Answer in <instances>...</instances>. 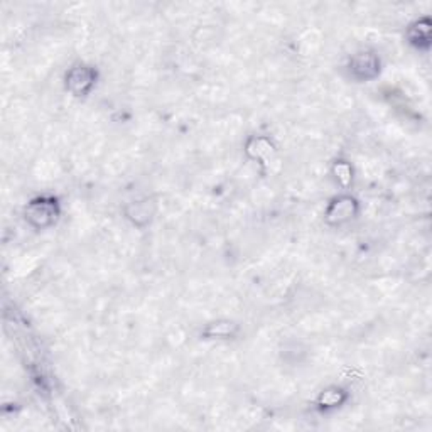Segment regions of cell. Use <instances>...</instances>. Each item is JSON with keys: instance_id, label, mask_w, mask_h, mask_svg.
I'll return each mask as SVG.
<instances>
[{"instance_id": "obj_3", "label": "cell", "mask_w": 432, "mask_h": 432, "mask_svg": "<svg viewBox=\"0 0 432 432\" xmlns=\"http://www.w3.org/2000/svg\"><path fill=\"white\" fill-rule=\"evenodd\" d=\"M351 73L355 74L358 79H370L377 77L378 71H380V63L373 55L370 52H360L351 60Z\"/></svg>"}, {"instance_id": "obj_4", "label": "cell", "mask_w": 432, "mask_h": 432, "mask_svg": "<svg viewBox=\"0 0 432 432\" xmlns=\"http://www.w3.org/2000/svg\"><path fill=\"white\" fill-rule=\"evenodd\" d=\"M353 206H355V201L351 198L338 199V201L333 203V206L329 208L328 218L331 220L333 216H336L338 223H340V221L348 220V218L353 215Z\"/></svg>"}, {"instance_id": "obj_5", "label": "cell", "mask_w": 432, "mask_h": 432, "mask_svg": "<svg viewBox=\"0 0 432 432\" xmlns=\"http://www.w3.org/2000/svg\"><path fill=\"white\" fill-rule=\"evenodd\" d=\"M321 404L324 405H338L340 404V397H336L333 392H324L323 395H321Z\"/></svg>"}, {"instance_id": "obj_2", "label": "cell", "mask_w": 432, "mask_h": 432, "mask_svg": "<svg viewBox=\"0 0 432 432\" xmlns=\"http://www.w3.org/2000/svg\"><path fill=\"white\" fill-rule=\"evenodd\" d=\"M93 83H95V73H93V70L87 68V66H77L66 77V87L77 96L87 95L92 90Z\"/></svg>"}, {"instance_id": "obj_1", "label": "cell", "mask_w": 432, "mask_h": 432, "mask_svg": "<svg viewBox=\"0 0 432 432\" xmlns=\"http://www.w3.org/2000/svg\"><path fill=\"white\" fill-rule=\"evenodd\" d=\"M57 216L56 201L52 199H38L33 201L26 209V218L35 226H48L55 223Z\"/></svg>"}]
</instances>
